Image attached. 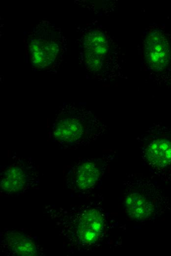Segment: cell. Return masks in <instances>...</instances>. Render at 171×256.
I'll return each instance as SVG.
<instances>
[{
	"label": "cell",
	"instance_id": "8",
	"mask_svg": "<svg viewBox=\"0 0 171 256\" xmlns=\"http://www.w3.org/2000/svg\"><path fill=\"white\" fill-rule=\"evenodd\" d=\"M107 37L99 31L88 32L84 40L85 64L90 71L96 72L104 66L109 54Z\"/></svg>",
	"mask_w": 171,
	"mask_h": 256
},
{
	"label": "cell",
	"instance_id": "4",
	"mask_svg": "<svg viewBox=\"0 0 171 256\" xmlns=\"http://www.w3.org/2000/svg\"><path fill=\"white\" fill-rule=\"evenodd\" d=\"M125 208L133 220L143 221L154 218L171 208V202L156 188L148 193L146 191H129L125 198Z\"/></svg>",
	"mask_w": 171,
	"mask_h": 256
},
{
	"label": "cell",
	"instance_id": "2",
	"mask_svg": "<svg viewBox=\"0 0 171 256\" xmlns=\"http://www.w3.org/2000/svg\"><path fill=\"white\" fill-rule=\"evenodd\" d=\"M68 213L60 220L61 234L73 246H91L102 237L105 218L100 210L88 208L78 213Z\"/></svg>",
	"mask_w": 171,
	"mask_h": 256
},
{
	"label": "cell",
	"instance_id": "7",
	"mask_svg": "<svg viewBox=\"0 0 171 256\" xmlns=\"http://www.w3.org/2000/svg\"><path fill=\"white\" fill-rule=\"evenodd\" d=\"M102 170L99 164L93 160L80 162L69 167L65 176L67 187L74 191H86L98 182Z\"/></svg>",
	"mask_w": 171,
	"mask_h": 256
},
{
	"label": "cell",
	"instance_id": "6",
	"mask_svg": "<svg viewBox=\"0 0 171 256\" xmlns=\"http://www.w3.org/2000/svg\"><path fill=\"white\" fill-rule=\"evenodd\" d=\"M54 32L49 30L37 32L28 41L30 61L36 68L43 69L52 65L58 54L59 43Z\"/></svg>",
	"mask_w": 171,
	"mask_h": 256
},
{
	"label": "cell",
	"instance_id": "10",
	"mask_svg": "<svg viewBox=\"0 0 171 256\" xmlns=\"http://www.w3.org/2000/svg\"><path fill=\"white\" fill-rule=\"evenodd\" d=\"M169 136L164 135L155 138L146 149L148 162L159 170L171 168V137Z\"/></svg>",
	"mask_w": 171,
	"mask_h": 256
},
{
	"label": "cell",
	"instance_id": "1",
	"mask_svg": "<svg viewBox=\"0 0 171 256\" xmlns=\"http://www.w3.org/2000/svg\"><path fill=\"white\" fill-rule=\"evenodd\" d=\"M104 125L96 117L73 104L59 107L52 124L53 141L62 148L85 145L103 132Z\"/></svg>",
	"mask_w": 171,
	"mask_h": 256
},
{
	"label": "cell",
	"instance_id": "5",
	"mask_svg": "<svg viewBox=\"0 0 171 256\" xmlns=\"http://www.w3.org/2000/svg\"><path fill=\"white\" fill-rule=\"evenodd\" d=\"M143 55L150 69L165 73L171 67V37L161 29L153 30L146 37Z\"/></svg>",
	"mask_w": 171,
	"mask_h": 256
},
{
	"label": "cell",
	"instance_id": "3",
	"mask_svg": "<svg viewBox=\"0 0 171 256\" xmlns=\"http://www.w3.org/2000/svg\"><path fill=\"white\" fill-rule=\"evenodd\" d=\"M39 183L38 171L30 158L13 155L6 164L0 166V187L3 195H21L36 188Z\"/></svg>",
	"mask_w": 171,
	"mask_h": 256
},
{
	"label": "cell",
	"instance_id": "9",
	"mask_svg": "<svg viewBox=\"0 0 171 256\" xmlns=\"http://www.w3.org/2000/svg\"><path fill=\"white\" fill-rule=\"evenodd\" d=\"M0 245L7 256H38L41 248L28 235L16 230L6 229L0 233Z\"/></svg>",
	"mask_w": 171,
	"mask_h": 256
}]
</instances>
